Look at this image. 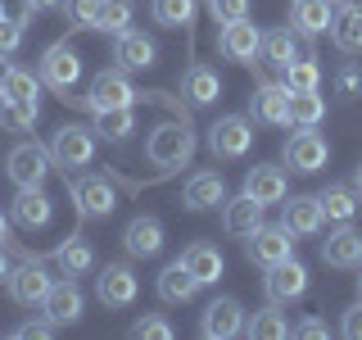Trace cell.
I'll use <instances>...</instances> for the list:
<instances>
[{
	"mask_svg": "<svg viewBox=\"0 0 362 340\" xmlns=\"http://www.w3.org/2000/svg\"><path fill=\"white\" fill-rule=\"evenodd\" d=\"M190 154H195V132L186 123H158L145 141V159L154 168H186Z\"/></svg>",
	"mask_w": 362,
	"mask_h": 340,
	"instance_id": "obj_1",
	"label": "cell"
},
{
	"mask_svg": "<svg viewBox=\"0 0 362 340\" xmlns=\"http://www.w3.org/2000/svg\"><path fill=\"white\" fill-rule=\"evenodd\" d=\"M136 100H141V91L127 82V68H105V73L90 77L82 105L90 113H105V109H127V105H136Z\"/></svg>",
	"mask_w": 362,
	"mask_h": 340,
	"instance_id": "obj_2",
	"label": "cell"
},
{
	"mask_svg": "<svg viewBox=\"0 0 362 340\" xmlns=\"http://www.w3.org/2000/svg\"><path fill=\"white\" fill-rule=\"evenodd\" d=\"M5 286H9V300H14V304H23V309H41L45 295H50V286H54V277L45 272L41 259H28V264L9 268Z\"/></svg>",
	"mask_w": 362,
	"mask_h": 340,
	"instance_id": "obj_3",
	"label": "cell"
},
{
	"mask_svg": "<svg viewBox=\"0 0 362 340\" xmlns=\"http://www.w3.org/2000/svg\"><path fill=\"white\" fill-rule=\"evenodd\" d=\"M50 150L45 145H37V141H18L14 150L5 154V173H9V181L23 191V186H41L45 177H50Z\"/></svg>",
	"mask_w": 362,
	"mask_h": 340,
	"instance_id": "obj_4",
	"label": "cell"
},
{
	"mask_svg": "<svg viewBox=\"0 0 362 340\" xmlns=\"http://www.w3.org/2000/svg\"><path fill=\"white\" fill-rule=\"evenodd\" d=\"M41 82L68 100V91L82 82V55H77L68 41H54L50 50L41 55Z\"/></svg>",
	"mask_w": 362,
	"mask_h": 340,
	"instance_id": "obj_5",
	"label": "cell"
},
{
	"mask_svg": "<svg viewBox=\"0 0 362 340\" xmlns=\"http://www.w3.org/2000/svg\"><path fill=\"white\" fill-rule=\"evenodd\" d=\"M249 145H254V123L245 113H226L209 128V150L213 159H245Z\"/></svg>",
	"mask_w": 362,
	"mask_h": 340,
	"instance_id": "obj_6",
	"label": "cell"
},
{
	"mask_svg": "<svg viewBox=\"0 0 362 340\" xmlns=\"http://www.w3.org/2000/svg\"><path fill=\"white\" fill-rule=\"evenodd\" d=\"M50 159L59 168H86L95 159V128H82V123H64L50 141Z\"/></svg>",
	"mask_w": 362,
	"mask_h": 340,
	"instance_id": "obj_7",
	"label": "cell"
},
{
	"mask_svg": "<svg viewBox=\"0 0 362 340\" xmlns=\"http://www.w3.org/2000/svg\"><path fill=\"white\" fill-rule=\"evenodd\" d=\"M281 159H286L290 173H322L326 159H331V145H326V136H317L313 128H299V132H290Z\"/></svg>",
	"mask_w": 362,
	"mask_h": 340,
	"instance_id": "obj_8",
	"label": "cell"
},
{
	"mask_svg": "<svg viewBox=\"0 0 362 340\" xmlns=\"http://www.w3.org/2000/svg\"><path fill=\"white\" fill-rule=\"evenodd\" d=\"M68 191H73V209L82 213V218H109L113 209H118V196H113V186H109V177H95V173H86V177H68Z\"/></svg>",
	"mask_w": 362,
	"mask_h": 340,
	"instance_id": "obj_9",
	"label": "cell"
},
{
	"mask_svg": "<svg viewBox=\"0 0 362 340\" xmlns=\"http://www.w3.org/2000/svg\"><path fill=\"white\" fill-rule=\"evenodd\" d=\"M263 286H267V300H276V304L303 300V295H308V268H303L299 259L290 254V259H281V264H272V268H267Z\"/></svg>",
	"mask_w": 362,
	"mask_h": 340,
	"instance_id": "obj_10",
	"label": "cell"
},
{
	"mask_svg": "<svg viewBox=\"0 0 362 340\" xmlns=\"http://www.w3.org/2000/svg\"><path fill=\"white\" fill-rule=\"evenodd\" d=\"M136 290H141V281H136L132 264H109V268H100V277H95L100 304H109V309H127V304H136Z\"/></svg>",
	"mask_w": 362,
	"mask_h": 340,
	"instance_id": "obj_11",
	"label": "cell"
},
{
	"mask_svg": "<svg viewBox=\"0 0 362 340\" xmlns=\"http://www.w3.org/2000/svg\"><path fill=\"white\" fill-rule=\"evenodd\" d=\"M218 50H222V60L254 64V60H258V50H263V32H258L249 18H240V23H222V32H218Z\"/></svg>",
	"mask_w": 362,
	"mask_h": 340,
	"instance_id": "obj_12",
	"label": "cell"
},
{
	"mask_svg": "<svg viewBox=\"0 0 362 340\" xmlns=\"http://www.w3.org/2000/svg\"><path fill=\"white\" fill-rule=\"evenodd\" d=\"M245 254L254 259V264H281V259H290L294 254V236L286 232V227H254V232L245 236Z\"/></svg>",
	"mask_w": 362,
	"mask_h": 340,
	"instance_id": "obj_13",
	"label": "cell"
},
{
	"mask_svg": "<svg viewBox=\"0 0 362 340\" xmlns=\"http://www.w3.org/2000/svg\"><path fill=\"white\" fill-rule=\"evenodd\" d=\"M326 268H362V232L354 222H335V232L322 241Z\"/></svg>",
	"mask_w": 362,
	"mask_h": 340,
	"instance_id": "obj_14",
	"label": "cell"
},
{
	"mask_svg": "<svg viewBox=\"0 0 362 340\" xmlns=\"http://www.w3.org/2000/svg\"><path fill=\"white\" fill-rule=\"evenodd\" d=\"M199 332L209 336V340H231V336H240V332H245V309H240V300H231V295L213 300L209 309H204V317H199Z\"/></svg>",
	"mask_w": 362,
	"mask_h": 340,
	"instance_id": "obj_15",
	"label": "cell"
},
{
	"mask_svg": "<svg viewBox=\"0 0 362 340\" xmlns=\"http://www.w3.org/2000/svg\"><path fill=\"white\" fill-rule=\"evenodd\" d=\"M222 200H226V181H222L218 168H199V173H190L186 186H181V204H186V209H195V213L218 209Z\"/></svg>",
	"mask_w": 362,
	"mask_h": 340,
	"instance_id": "obj_16",
	"label": "cell"
},
{
	"mask_svg": "<svg viewBox=\"0 0 362 340\" xmlns=\"http://www.w3.org/2000/svg\"><path fill=\"white\" fill-rule=\"evenodd\" d=\"M249 113L267 128H290V86L286 82H263L249 100Z\"/></svg>",
	"mask_w": 362,
	"mask_h": 340,
	"instance_id": "obj_17",
	"label": "cell"
},
{
	"mask_svg": "<svg viewBox=\"0 0 362 340\" xmlns=\"http://www.w3.org/2000/svg\"><path fill=\"white\" fill-rule=\"evenodd\" d=\"M281 227H286L290 236H317L326 227V213L317 196H290V204L281 200Z\"/></svg>",
	"mask_w": 362,
	"mask_h": 340,
	"instance_id": "obj_18",
	"label": "cell"
},
{
	"mask_svg": "<svg viewBox=\"0 0 362 340\" xmlns=\"http://www.w3.org/2000/svg\"><path fill=\"white\" fill-rule=\"evenodd\" d=\"M45 317H50L54 327H68V322H77L86 309V300H82V286H77V277H64V281H54L50 295H45Z\"/></svg>",
	"mask_w": 362,
	"mask_h": 340,
	"instance_id": "obj_19",
	"label": "cell"
},
{
	"mask_svg": "<svg viewBox=\"0 0 362 340\" xmlns=\"http://www.w3.org/2000/svg\"><path fill=\"white\" fill-rule=\"evenodd\" d=\"M122 245H127L132 259H154L158 249H163V222H158L154 213L132 218L127 227H122Z\"/></svg>",
	"mask_w": 362,
	"mask_h": 340,
	"instance_id": "obj_20",
	"label": "cell"
},
{
	"mask_svg": "<svg viewBox=\"0 0 362 340\" xmlns=\"http://www.w3.org/2000/svg\"><path fill=\"white\" fill-rule=\"evenodd\" d=\"M245 191L254 196L258 204H281L290 196V181H286V168H276V164H258V168H249L245 173Z\"/></svg>",
	"mask_w": 362,
	"mask_h": 340,
	"instance_id": "obj_21",
	"label": "cell"
},
{
	"mask_svg": "<svg viewBox=\"0 0 362 340\" xmlns=\"http://www.w3.org/2000/svg\"><path fill=\"white\" fill-rule=\"evenodd\" d=\"M331 18H335V0H290V28L299 37L331 32Z\"/></svg>",
	"mask_w": 362,
	"mask_h": 340,
	"instance_id": "obj_22",
	"label": "cell"
},
{
	"mask_svg": "<svg viewBox=\"0 0 362 340\" xmlns=\"http://www.w3.org/2000/svg\"><path fill=\"white\" fill-rule=\"evenodd\" d=\"M113 60H118V68H154L158 64V45L145 37V32H122V37H113Z\"/></svg>",
	"mask_w": 362,
	"mask_h": 340,
	"instance_id": "obj_23",
	"label": "cell"
},
{
	"mask_svg": "<svg viewBox=\"0 0 362 340\" xmlns=\"http://www.w3.org/2000/svg\"><path fill=\"white\" fill-rule=\"evenodd\" d=\"M181 264L190 268V277H195L199 286H218V277L226 272V259H222V249H218V245H209V241H195V245H186Z\"/></svg>",
	"mask_w": 362,
	"mask_h": 340,
	"instance_id": "obj_24",
	"label": "cell"
},
{
	"mask_svg": "<svg viewBox=\"0 0 362 340\" xmlns=\"http://www.w3.org/2000/svg\"><path fill=\"white\" fill-rule=\"evenodd\" d=\"M222 227L231 236H249L254 227H263V204H258L249 191H240V196L222 200Z\"/></svg>",
	"mask_w": 362,
	"mask_h": 340,
	"instance_id": "obj_25",
	"label": "cell"
},
{
	"mask_svg": "<svg viewBox=\"0 0 362 340\" xmlns=\"http://www.w3.org/2000/svg\"><path fill=\"white\" fill-rule=\"evenodd\" d=\"M181 96H186L195 109H204V105H213V100L222 96V77L213 73L209 64H190L186 77H181Z\"/></svg>",
	"mask_w": 362,
	"mask_h": 340,
	"instance_id": "obj_26",
	"label": "cell"
},
{
	"mask_svg": "<svg viewBox=\"0 0 362 340\" xmlns=\"http://www.w3.org/2000/svg\"><path fill=\"white\" fill-rule=\"evenodd\" d=\"M50 218H54L50 196H45L41 186H23V191H18V200H14V222H18V227H28V232H37V227H45Z\"/></svg>",
	"mask_w": 362,
	"mask_h": 340,
	"instance_id": "obj_27",
	"label": "cell"
},
{
	"mask_svg": "<svg viewBox=\"0 0 362 340\" xmlns=\"http://www.w3.org/2000/svg\"><path fill=\"white\" fill-rule=\"evenodd\" d=\"M258 60H267L276 73H286V68L299 60V32H294V28H272V32H263V50H258Z\"/></svg>",
	"mask_w": 362,
	"mask_h": 340,
	"instance_id": "obj_28",
	"label": "cell"
},
{
	"mask_svg": "<svg viewBox=\"0 0 362 340\" xmlns=\"http://www.w3.org/2000/svg\"><path fill=\"white\" fill-rule=\"evenodd\" d=\"M195 295H199V281L190 277V268L181 264V259L158 272V300L163 304H190Z\"/></svg>",
	"mask_w": 362,
	"mask_h": 340,
	"instance_id": "obj_29",
	"label": "cell"
},
{
	"mask_svg": "<svg viewBox=\"0 0 362 340\" xmlns=\"http://www.w3.org/2000/svg\"><path fill=\"white\" fill-rule=\"evenodd\" d=\"M54 264H59L64 277H86V272L95 268V245H90L86 236H68V241H59V249H54Z\"/></svg>",
	"mask_w": 362,
	"mask_h": 340,
	"instance_id": "obj_30",
	"label": "cell"
},
{
	"mask_svg": "<svg viewBox=\"0 0 362 340\" xmlns=\"http://www.w3.org/2000/svg\"><path fill=\"white\" fill-rule=\"evenodd\" d=\"M331 41L339 45L344 55H358L362 50V5H339L335 18H331Z\"/></svg>",
	"mask_w": 362,
	"mask_h": 340,
	"instance_id": "obj_31",
	"label": "cell"
},
{
	"mask_svg": "<svg viewBox=\"0 0 362 340\" xmlns=\"http://www.w3.org/2000/svg\"><path fill=\"white\" fill-rule=\"evenodd\" d=\"M317 204H322L326 222H354L358 209H362V196L354 186H326L322 196H317Z\"/></svg>",
	"mask_w": 362,
	"mask_h": 340,
	"instance_id": "obj_32",
	"label": "cell"
},
{
	"mask_svg": "<svg viewBox=\"0 0 362 340\" xmlns=\"http://www.w3.org/2000/svg\"><path fill=\"white\" fill-rule=\"evenodd\" d=\"M245 336H254V340H286L290 336V322H286V313H281V304L272 300L267 309H258L245 322Z\"/></svg>",
	"mask_w": 362,
	"mask_h": 340,
	"instance_id": "obj_33",
	"label": "cell"
},
{
	"mask_svg": "<svg viewBox=\"0 0 362 340\" xmlns=\"http://www.w3.org/2000/svg\"><path fill=\"white\" fill-rule=\"evenodd\" d=\"M132 132H136V105L95 113V136H100V141H127Z\"/></svg>",
	"mask_w": 362,
	"mask_h": 340,
	"instance_id": "obj_34",
	"label": "cell"
},
{
	"mask_svg": "<svg viewBox=\"0 0 362 340\" xmlns=\"http://www.w3.org/2000/svg\"><path fill=\"white\" fill-rule=\"evenodd\" d=\"M326 118V100L317 91H290V123L294 128H317Z\"/></svg>",
	"mask_w": 362,
	"mask_h": 340,
	"instance_id": "obj_35",
	"label": "cell"
},
{
	"mask_svg": "<svg viewBox=\"0 0 362 340\" xmlns=\"http://www.w3.org/2000/svg\"><path fill=\"white\" fill-rule=\"evenodd\" d=\"M0 96H5V100H23V105H41V82H37V73H28V68H9Z\"/></svg>",
	"mask_w": 362,
	"mask_h": 340,
	"instance_id": "obj_36",
	"label": "cell"
},
{
	"mask_svg": "<svg viewBox=\"0 0 362 340\" xmlns=\"http://www.w3.org/2000/svg\"><path fill=\"white\" fill-rule=\"evenodd\" d=\"M41 118V105H23V100H5L0 96V128L5 132H32Z\"/></svg>",
	"mask_w": 362,
	"mask_h": 340,
	"instance_id": "obj_37",
	"label": "cell"
},
{
	"mask_svg": "<svg viewBox=\"0 0 362 340\" xmlns=\"http://www.w3.org/2000/svg\"><path fill=\"white\" fill-rule=\"evenodd\" d=\"M199 14V0H154V23L163 28H190Z\"/></svg>",
	"mask_w": 362,
	"mask_h": 340,
	"instance_id": "obj_38",
	"label": "cell"
},
{
	"mask_svg": "<svg viewBox=\"0 0 362 340\" xmlns=\"http://www.w3.org/2000/svg\"><path fill=\"white\" fill-rule=\"evenodd\" d=\"M132 28V0H100V18L95 32H109V37H122Z\"/></svg>",
	"mask_w": 362,
	"mask_h": 340,
	"instance_id": "obj_39",
	"label": "cell"
},
{
	"mask_svg": "<svg viewBox=\"0 0 362 340\" xmlns=\"http://www.w3.org/2000/svg\"><path fill=\"white\" fill-rule=\"evenodd\" d=\"M281 82H286L290 91H317V86H322V68L313 64V55H299V60L281 73Z\"/></svg>",
	"mask_w": 362,
	"mask_h": 340,
	"instance_id": "obj_40",
	"label": "cell"
},
{
	"mask_svg": "<svg viewBox=\"0 0 362 340\" xmlns=\"http://www.w3.org/2000/svg\"><path fill=\"white\" fill-rule=\"evenodd\" d=\"M335 96L339 100H358L362 96V68L358 64H339L335 68Z\"/></svg>",
	"mask_w": 362,
	"mask_h": 340,
	"instance_id": "obj_41",
	"label": "cell"
},
{
	"mask_svg": "<svg viewBox=\"0 0 362 340\" xmlns=\"http://www.w3.org/2000/svg\"><path fill=\"white\" fill-rule=\"evenodd\" d=\"M64 18L73 23V28H95L100 0H64Z\"/></svg>",
	"mask_w": 362,
	"mask_h": 340,
	"instance_id": "obj_42",
	"label": "cell"
},
{
	"mask_svg": "<svg viewBox=\"0 0 362 340\" xmlns=\"http://www.w3.org/2000/svg\"><path fill=\"white\" fill-rule=\"evenodd\" d=\"M209 14L218 23H240L254 14V0H209Z\"/></svg>",
	"mask_w": 362,
	"mask_h": 340,
	"instance_id": "obj_43",
	"label": "cell"
},
{
	"mask_svg": "<svg viewBox=\"0 0 362 340\" xmlns=\"http://www.w3.org/2000/svg\"><path fill=\"white\" fill-rule=\"evenodd\" d=\"M132 336H141V340H173L177 327L168 322V317H141V322L132 327Z\"/></svg>",
	"mask_w": 362,
	"mask_h": 340,
	"instance_id": "obj_44",
	"label": "cell"
},
{
	"mask_svg": "<svg viewBox=\"0 0 362 340\" xmlns=\"http://www.w3.org/2000/svg\"><path fill=\"white\" fill-rule=\"evenodd\" d=\"M18 45H23V23H14V18L0 14V60H9Z\"/></svg>",
	"mask_w": 362,
	"mask_h": 340,
	"instance_id": "obj_45",
	"label": "cell"
},
{
	"mask_svg": "<svg viewBox=\"0 0 362 340\" xmlns=\"http://www.w3.org/2000/svg\"><path fill=\"white\" fill-rule=\"evenodd\" d=\"M14 336H18V340H50V336H54V322H50V317H37V322H18V327H14Z\"/></svg>",
	"mask_w": 362,
	"mask_h": 340,
	"instance_id": "obj_46",
	"label": "cell"
},
{
	"mask_svg": "<svg viewBox=\"0 0 362 340\" xmlns=\"http://www.w3.org/2000/svg\"><path fill=\"white\" fill-rule=\"evenodd\" d=\"M0 14H5V18H14V23H23V28H28L37 9H32V0H0Z\"/></svg>",
	"mask_w": 362,
	"mask_h": 340,
	"instance_id": "obj_47",
	"label": "cell"
},
{
	"mask_svg": "<svg viewBox=\"0 0 362 340\" xmlns=\"http://www.w3.org/2000/svg\"><path fill=\"white\" fill-rule=\"evenodd\" d=\"M339 332H344L349 340H362V300L344 309V322H339Z\"/></svg>",
	"mask_w": 362,
	"mask_h": 340,
	"instance_id": "obj_48",
	"label": "cell"
},
{
	"mask_svg": "<svg viewBox=\"0 0 362 340\" xmlns=\"http://www.w3.org/2000/svg\"><path fill=\"white\" fill-rule=\"evenodd\" d=\"M294 336H303V340H317V336H331V327H326L322 317H303V322L294 327Z\"/></svg>",
	"mask_w": 362,
	"mask_h": 340,
	"instance_id": "obj_49",
	"label": "cell"
},
{
	"mask_svg": "<svg viewBox=\"0 0 362 340\" xmlns=\"http://www.w3.org/2000/svg\"><path fill=\"white\" fill-rule=\"evenodd\" d=\"M64 5V0H32V9H37V14H41V9H59Z\"/></svg>",
	"mask_w": 362,
	"mask_h": 340,
	"instance_id": "obj_50",
	"label": "cell"
},
{
	"mask_svg": "<svg viewBox=\"0 0 362 340\" xmlns=\"http://www.w3.org/2000/svg\"><path fill=\"white\" fill-rule=\"evenodd\" d=\"M9 277V254H5V245H0V281Z\"/></svg>",
	"mask_w": 362,
	"mask_h": 340,
	"instance_id": "obj_51",
	"label": "cell"
},
{
	"mask_svg": "<svg viewBox=\"0 0 362 340\" xmlns=\"http://www.w3.org/2000/svg\"><path fill=\"white\" fill-rule=\"evenodd\" d=\"M5 241H9V218L0 213V245H5Z\"/></svg>",
	"mask_w": 362,
	"mask_h": 340,
	"instance_id": "obj_52",
	"label": "cell"
},
{
	"mask_svg": "<svg viewBox=\"0 0 362 340\" xmlns=\"http://www.w3.org/2000/svg\"><path fill=\"white\" fill-rule=\"evenodd\" d=\"M354 191H358V196H362V164L354 168Z\"/></svg>",
	"mask_w": 362,
	"mask_h": 340,
	"instance_id": "obj_53",
	"label": "cell"
},
{
	"mask_svg": "<svg viewBox=\"0 0 362 340\" xmlns=\"http://www.w3.org/2000/svg\"><path fill=\"white\" fill-rule=\"evenodd\" d=\"M5 77H9V60H0V86H5Z\"/></svg>",
	"mask_w": 362,
	"mask_h": 340,
	"instance_id": "obj_54",
	"label": "cell"
},
{
	"mask_svg": "<svg viewBox=\"0 0 362 340\" xmlns=\"http://www.w3.org/2000/svg\"><path fill=\"white\" fill-rule=\"evenodd\" d=\"M358 272H362V268H358ZM358 290H362V277H358Z\"/></svg>",
	"mask_w": 362,
	"mask_h": 340,
	"instance_id": "obj_55",
	"label": "cell"
}]
</instances>
